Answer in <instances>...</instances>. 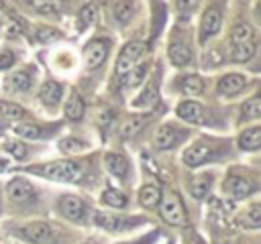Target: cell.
Returning a JSON list of instances; mask_svg holds the SVG:
<instances>
[{"label":"cell","instance_id":"obj_1","mask_svg":"<svg viewBox=\"0 0 261 244\" xmlns=\"http://www.w3.org/2000/svg\"><path fill=\"white\" fill-rule=\"evenodd\" d=\"M31 173H37V175H43V177H49V179H55V181H67V183H73V181H80L84 177V165L77 163V161H53V163H45V165H35V167H29Z\"/></svg>","mask_w":261,"mask_h":244},{"label":"cell","instance_id":"obj_2","mask_svg":"<svg viewBox=\"0 0 261 244\" xmlns=\"http://www.w3.org/2000/svg\"><path fill=\"white\" fill-rule=\"evenodd\" d=\"M145 53V45L141 41H130L122 47L120 55H118V61H116V75L118 77H124L130 69H135L139 63H141V57Z\"/></svg>","mask_w":261,"mask_h":244},{"label":"cell","instance_id":"obj_3","mask_svg":"<svg viewBox=\"0 0 261 244\" xmlns=\"http://www.w3.org/2000/svg\"><path fill=\"white\" fill-rule=\"evenodd\" d=\"M161 218L171 224V226H186V209H184V203L179 199V195H175L173 191H169L165 197H163V203H161Z\"/></svg>","mask_w":261,"mask_h":244},{"label":"cell","instance_id":"obj_4","mask_svg":"<svg viewBox=\"0 0 261 244\" xmlns=\"http://www.w3.org/2000/svg\"><path fill=\"white\" fill-rule=\"evenodd\" d=\"M18 234L33 244H51L55 240V232L47 222H29L27 226L18 228Z\"/></svg>","mask_w":261,"mask_h":244},{"label":"cell","instance_id":"obj_5","mask_svg":"<svg viewBox=\"0 0 261 244\" xmlns=\"http://www.w3.org/2000/svg\"><path fill=\"white\" fill-rule=\"evenodd\" d=\"M214 146L206 140H196L194 144H190L186 150H184V163L190 165V167H198V165H204L206 161H210L214 157Z\"/></svg>","mask_w":261,"mask_h":244},{"label":"cell","instance_id":"obj_6","mask_svg":"<svg viewBox=\"0 0 261 244\" xmlns=\"http://www.w3.org/2000/svg\"><path fill=\"white\" fill-rule=\"evenodd\" d=\"M139 222H141L139 218L130 220V218H122V216H114V214H106V211L94 214V224L100 226V228H104V230H110V232L124 230V228L133 226V224H139Z\"/></svg>","mask_w":261,"mask_h":244},{"label":"cell","instance_id":"obj_7","mask_svg":"<svg viewBox=\"0 0 261 244\" xmlns=\"http://www.w3.org/2000/svg\"><path fill=\"white\" fill-rule=\"evenodd\" d=\"M222 189H224L226 195H230V197H234V199H241V197H247V195L255 189V185H253L249 179H245V177L228 175V177L224 179V183H222Z\"/></svg>","mask_w":261,"mask_h":244},{"label":"cell","instance_id":"obj_8","mask_svg":"<svg viewBox=\"0 0 261 244\" xmlns=\"http://www.w3.org/2000/svg\"><path fill=\"white\" fill-rule=\"evenodd\" d=\"M220 22H222V14H220V10H218L216 6L206 8L204 14H202V22H200V39L204 41V39L216 35L218 28H220Z\"/></svg>","mask_w":261,"mask_h":244},{"label":"cell","instance_id":"obj_9","mask_svg":"<svg viewBox=\"0 0 261 244\" xmlns=\"http://www.w3.org/2000/svg\"><path fill=\"white\" fill-rule=\"evenodd\" d=\"M84 55H86V65H88L90 69H94V67H98V65L104 63V59H106V55H108V43L102 41V39L90 41V43L86 45Z\"/></svg>","mask_w":261,"mask_h":244},{"label":"cell","instance_id":"obj_10","mask_svg":"<svg viewBox=\"0 0 261 244\" xmlns=\"http://www.w3.org/2000/svg\"><path fill=\"white\" fill-rule=\"evenodd\" d=\"M59 209L65 218H69L73 222H80L86 216V203L75 195H63L59 199Z\"/></svg>","mask_w":261,"mask_h":244},{"label":"cell","instance_id":"obj_11","mask_svg":"<svg viewBox=\"0 0 261 244\" xmlns=\"http://www.w3.org/2000/svg\"><path fill=\"white\" fill-rule=\"evenodd\" d=\"M6 191H8V197H10L12 201H16V203H24V201H29V199L35 195V187H33L29 181L20 179V177L12 179V181L8 183V187H6Z\"/></svg>","mask_w":261,"mask_h":244},{"label":"cell","instance_id":"obj_12","mask_svg":"<svg viewBox=\"0 0 261 244\" xmlns=\"http://www.w3.org/2000/svg\"><path fill=\"white\" fill-rule=\"evenodd\" d=\"M104 165H106L108 173H112L118 179H124L128 175V161H126V157H122L118 152H106Z\"/></svg>","mask_w":261,"mask_h":244},{"label":"cell","instance_id":"obj_13","mask_svg":"<svg viewBox=\"0 0 261 244\" xmlns=\"http://www.w3.org/2000/svg\"><path fill=\"white\" fill-rule=\"evenodd\" d=\"M61 96H63V87L53 79H47L39 89V98L45 106H57Z\"/></svg>","mask_w":261,"mask_h":244},{"label":"cell","instance_id":"obj_14","mask_svg":"<svg viewBox=\"0 0 261 244\" xmlns=\"http://www.w3.org/2000/svg\"><path fill=\"white\" fill-rule=\"evenodd\" d=\"M179 136H184V132H177L173 126H159L153 140H155V146L157 148L167 150V148H171L179 140Z\"/></svg>","mask_w":261,"mask_h":244},{"label":"cell","instance_id":"obj_15","mask_svg":"<svg viewBox=\"0 0 261 244\" xmlns=\"http://www.w3.org/2000/svg\"><path fill=\"white\" fill-rule=\"evenodd\" d=\"M177 116L188 120V122H194V124H200L204 120V108L198 104V102H192V100H186L177 106Z\"/></svg>","mask_w":261,"mask_h":244},{"label":"cell","instance_id":"obj_16","mask_svg":"<svg viewBox=\"0 0 261 244\" xmlns=\"http://www.w3.org/2000/svg\"><path fill=\"white\" fill-rule=\"evenodd\" d=\"M243 87H245V77L241 73H228L218 83V92L222 96H237Z\"/></svg>","mask_w":261,"mask_h":244},{"label":"cell","instance_id":"obj_17","mask_svg":"<svg viewBox=\"0 0 261 244\" xmlns=\"http://www.w3.org/2000/svg\"><path fill=\"white\" fill-rule=\"evenodd\" d=\"M147 122H149V116H147V114L130 116V118L122 124V128H120V136H122V138H133V136H137V134L147 126Z\"/></svg>","mask_w":261,"mask_h":244},{"label":"cell","instance_id":"obj_18","mask_svg":"<svg viewBox=\"0 0 261 244\" xmlns=\"http://www.w3.org/2000/svg\"><path fill=\"white\" fill-rule=\"evenodd\" d=\"M239 146L243 150H257L261 146V128L259 126H253V128H247L241 136H239Z\"/></svg>","mask_w":261,"mask_h":244},{"label":"cell","instance_id":"obj_19","mask_svg":"<svg viewBox=\"0 0 261 244\" xmlns=\"http://www.w3.org/2000/svg\"><path fill=\"white\" fill-rule=\"evenodd\" d=\"M169 59L173 61V65L177 67H184L192 61V51L186 43H171L169 47Z\"/></svg>","mask_w":261,"mask_h":244},{"label":"cell","instance_id":"obj_20","mask_svg":"<svg viewBox=\"0 0 261 244\" xmlns=\"http://www.w3.org/2000/svg\"><path fill=\"white\" fill-rule=\"evenodd\" d=\"M161 201V191L155 185H143L139 191V203L143 207H155Z\"/></svg>","mask_w":261,"mask_h":244},{"label":"cell","instance_id":"obj_21","mask_svg":"<svg viewBox=\"0 0 261 244\" xmlns=\"http://www.w3.org/2000/svg\"><path fill=\"white\" fill-rule=\"evenodd\" d=\"M179 89H181V94H186V96H198V94H202V89H204V81H202L198 75L190 73V75H184V77L179 79Z\"/></svg>","mask_w":261,"mask_h":244},{"label":"cell","instance_id":"obj_22","mask_svg":"<svg viewBox=\"0 0 261 244\" xmlns=\"http://www.w3.org/2000/svg\"><path fill=\"white\" fill-rule=\"evenodd\" d=\"M230 41H232L234 45L253 41V28H251V24H247V22H239V24H234L232 30H230Z\"/></svg>","mask_w":261,"mask_h":244},{"label":"cell","instance_id":"obj_23","mask_svg":"<svg viewBox=\"0 0 261 244\" xmlns=\"http://www.w3.org/2000/svg\"><path fill=\"white\" fill-rule=\"evenodd\" d=\"M253 55H255V43H253V41H249V43H241V45H232V51H230L232 61L245 63V61H249Z\"/></svg>","mask_w":261,"mask_h":244},{"label":"cell","instance_id":"obj_24","mask_svg":"<svg viewBox=\"0 0 261 244\" xmlns=\"http://www.w3.org/2000/svg\"><path fill=\"white\" fill-rule=\"evenodd\" d=\"M65 116L69 120H82V116H84V102L75 92L69 96V100L65 104Z\"/></svg>","mask_w":261,"mask_h":244},{"label":"cell","instance_id":"obj_25","mask_svg":"<svg viewBox=\"0 0 261 244\" xmlns=\"http://www.w3.org/2000/svg\"><path fill=\"white\" fill-rule=\"evenodd\" d=\"M210 181H212L210 175H198V177H194L190 181V193L196 199H202L208 193V189H210Z\"/></svg>","mask_w":261,"mask_h":244},{"label":"cell","instance_id":"obj_26","mask_svg":"<svg viewBox=\"0 0 261 244\" xmlns=\"http://www.w3.org/2000/svg\"><path fill=\"white\" fill-rule=\"evenodd\" d=\"M145 75H147V65H145V63H139L135 69H130V71H128L124 77H120V79H122V83H124L126 87H137L139 83H143Z\"/></svg>","mask_w":261,"mask_h":244},{"label":"cell","instance_id":"obj_27","mask_svg":"<svg viewBox=\"0 0 261 244\" xmlns=\"http://www.w3.org/2000/svg\"><path fill=\"white\" fill-rule=\"evenodd\" d=\"M239 222L245 226V228H259L261 226V205L259 203H253L249 207V211H245Z\"/></svg>","mask_w":261,"mask_h":244},{"label":"cell","instance_id":"obj_28","mask_svg":"<svg viewBox=\"0 0 261 244\" xmlns=\"http://www.w3.org/2000/svg\"><path fill=\"white\" fill-rule=\"evenodd\" d=\"M31 83H33V79H31V75L24 73V71H16V73H12L10 79H8V85H10L12 89H16V92H27V89L31 87Z\"/></svg>","mask_w":261,"mask_h":244},{"label":"cell","instance_id":"obj_29","mask_svg":"<svg viewBox=\"0 0 261 244\" xmlns=\"http://www.w3.org/2000/svg\"><path fill=\"white\" fill-rule=\"evenodd\" d=\"M102 201H104L106 205H110V207H116V209L126 207V197H124L120 191H116V189H106V191L102 193Z\"/></svg>","mask_w":261,"mask_h":244},{"label":"cell","instance_id":"obj_30","mask_svg":"<svg viewBox=\"0 0 261 244\" xmlns=\"http://www.w3.org/2000/svg\"><path fill=\"white\" fill-rule=\"evenodd\" d=\"M243 116L249 118V120H255V118L261 116V100H259V96H253L251 100H247L243 104Z\"/></svg>","mask_w":261,"mask_h":244},{"label":"cell","instance_id":"obj_31","mask_svg":"<svg viewBox=\"0 0 261 244\" xmlns=\"http://www.w3.org/2000/svg\"><path fill=\"white\" fill-rule=\"evenodd\" d=\"M157 85L155 83H147V87H145V92L135 100V106H151V104H155L157 102Z\"/></svg>","mask_w":261,"mask_h":244},{"label":"cell","instance_id":"obj_32","mask_svg":"<svg viewBox=\"0 0 261 244\" xmlns=\"http://www.w3.org/2000/svg\"><path fill=\"white\" fill-rule=\"evenodd\" d=\"M12 132L20 138H39V134H41L37 124H14Z\"/></svg>","mask_w":261,"mask_h":244},{"label":"cell","instance_id":"obj_33","mask_svg":"<svg viewBox=\"0 0 261 244\" xmlns=\"http://www.w3.org/2000/svg\"><path fill=\"white\" fill-rule=\"evenodd\" d=\"M0 112H2L6 118H10V120H18V118L24 116V110H22L18 104H14V102H6V100L0 102Z\"/></svg>","mask_w":261,"mask_h":244},{"label":"cell","instance_id":"obj_34","mask_svg":"<svg viewBox=\"0 0 261 244\" xmlns=\"http://www.w3.org/2000/svg\"><path fill=\"white\" fill-rule=\"evenodd\" d=\"M114 16H116V20L120 24H126L130 20V16H133V4H128V2H116L114 4Z\"/></svg>","mask_w":261,"mask_h":244},{"label":"cell","instance_id":"obj_35","mask_svg":"<svg viewBox=\"0 0 261 244\" xmlns=\"http://www.w3.org/2000/svg\"><path fill=\"white\" fill-rule=\"evenodd\" d=\"M59 146H61V150H65V152H69V155H73V152H82V150L88 148V144L82 142V140H77V138H65V140H61Z\"/></svg>","mask_w":261,"mask_h":244},{"label":"cell","instance_id":"obj_36","mask_svg":"<svg viewBox=\"0 0 261 244\" xmlns=\"http://www.w3.org/2000/svg\"><path fill=\"white\" fill-rule=\"evenodd\" d=\"M96 18H98L96 6H94V4H86V6L82 8V12H80V20H82L84 24H92Z\"/></svg>","mask_w":261,"mask_h":244},{"label":"cell","instance_id":"obj_37","mask_svg":"<svg viewBox=\"0 0 261 244\" xmlns=\"http://www.w3.org/2000/svg\"><path fill=\"white\" fill-rule=\"evenodd\" d=\"M6 150H8L12 157H16V159H24V157H27V146H24L22 142H8V144H6Z\"/></svg>","mask_w":261,"mask_h":244},{"label":"cell","instance_id":"obj_38","mask_svg":"<svg viewBox=\"0 0 261 244\" xmlns=\"http://www.w3.org/2000/svg\"><path fill=\"white\" fill-rule=\"evenodd\" d=\"M37 39H39L41 43H49V41H53V39H59V33L53 30V28H49V26H43V28H39V33H37Z\"/></svg>","mask_w":261,"mask_h":244},{"label":"cell","instance_id":"obj_39","mask_svg":"<svg viewBox=\"0 0 261 244\" xmlns=\"http://www.w3.org/2000/svg\"><path fill=\"white\" fill-rule=\"evenodd\" d=\"M33 6L39 8V12L43 14H55V8H57L55 2H33Z\"/></svg>","mask_w":261,"mask_h":244},{"label":"cell","instance_id":"obj_40","mask_svg":"<svg viewBox=\"0 0 261 244\" xmlns=\"http://www.w3.org/2000/svg\"><path fill=\"white\" fill-rule=\"evenodd\" d=\"M14 63V53L12 51H0V69H8Z\"/></svg>","mask_w":261,"mask_h":244},{"label":"cell","instance_id":"obj_41","mask_svg":"<svg viewBox=\"0 0 261 244\" xmlns=\"http://www.w3.org/2000/svg\"><path fill=\"white\" fill-rule=\"evenodd\" d=\"M20 33H22L20 22H18V20H14V18H10V20H8V24H6V35H8V37H16V35H20Z\"/></svg>","mask_w":261,"mask_h":244},{"label":"cell","instance_id":"obj_42","mask_svg":"<svg viewBox=\"0 0 261 244\" xmlns=\"http://www.w3.org/2000/svg\"><path fill=\"white\" fill-rule=\"evenodd\" d=\"M110 118H112V114H110V110H106V108L96 116V120H98V124H100V126H106V124L110 122Z\"/></svg>","mask_w":261,"mask_h":244},{"label":"cell","instance_id":"obj_43","mask_svg":"<svg viewBox=\"0 0 261 244\" xmlns=\"http://www.w3.org/2000/svg\"><path fill=\"white\" fill-rule=\"evenodd\" d=\"M206 59H210V61H206V65H210V63H212V65H220V63H222V57H220V53H216V51H214V53H208Z\"/></svg>","mask_w":261,"mask_h":244},{"label":"cell","instance_id":"obj_44","mask_svg":"<svg viewBox=\"0 0 261 244\" xmlns=\"http://www.w3.org/2000/svg\"><path fill=\"white\" fill-rule=\"evenodd\" d=\"M0 22H2V12H0Z\"/></svg>","mask_w":261,"mask_h":244},{"label":"cell","instance_id":"obj_45","mask_svg":"<svg viewBox=\"0 0 261 244\" xmlns=\"http://www.w3.org/2000/svg\"><path fill=\"white\" fill-rule=\"evenodd\" d=\"M120 244H126V242H120Z\"/></svg>","mask_w":261,"mask_h":244}]
</instances>
